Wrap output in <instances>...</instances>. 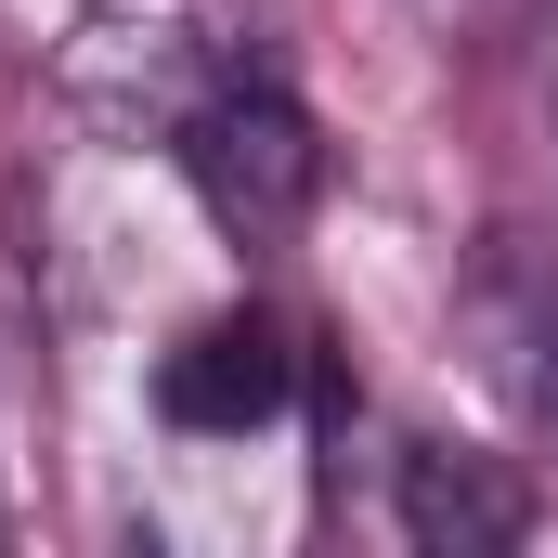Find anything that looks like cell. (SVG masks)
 Masks as SVG:
<instances>
[{
    "mask_svg": "<svg viewBox=\"0 0 558 558\" xmlns=\"http://www.w3.org/2000/svg\"><path fill=\"white\" fill-rule=\"evenodd\" d=\"M520 403H533V428L558 441V312H533V338H520Z\"/></svg>",
    "mask_w": 558,
    "mask_h": 558,
    "instance_id": "277c9868",
    "label": "cell"
},
{
    "mask_svg": "<svg viewBox=\"0 0 558 558\" xmlns=\"http://www.w3.org/2000/svg\"><path fill=\"white\" fill-rule=\"evenodd\" d=\"M182 182H195V208L234 247H274V234L312 221V195H325V131H312V105L274 92V78H221V92L182 105Z\"/></svg>",
    "mask_w": 558,
    "mask_h": 558,
    "instance_id": "6da1fadb",
    "label": "cell"
},
{
    "mask_svg": "<svg viewBox=\"0 0 558 558\" xmlns=\"http://www.w3.org/2000/svg\"><path fill=\"white\" fill-rule=\"evenodd\" d=\"M403 533L416 546H454V558H494L533 533V481L507 454H468V441H416L403 454Z\"/></svg>",
    "mask_w": 558,
    "mask_h": 558,
    "instance_id": "3957f363",
    "label": "cell"
},
{
    "mask_svg": "<svg viewBox=\"0 0 558 558\" xmlns=\"http://www.w3.org/2000/svg\"><path fill=\"white\" fill-rule=\"evenodd\" d=\"M286 403H299V338H286V312H260V299L208 312V325L156 364V416L182 428V441H247V428H274Z\"/></svg>",
    "mask_w": 558,
    "mask_h": 558,
    "instance_id": "7a4b0ae2",
    "label": "cell"
},
{
    "mask_svg": "<svg viewBox=\"0 0 558 558\" xmlns=\"http://www.w3.org/2000/svg\"><path fill=\"white\" fill-rule=\"evenodd\" d=\"M546 105H558V13H546Z\"/></svg>",
    "mask_w": 558,
    "mask_h": 558,
    "instance_id": "5b68a950",
    "label": "cell"
}]
</instances>
